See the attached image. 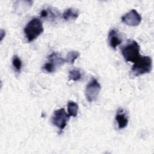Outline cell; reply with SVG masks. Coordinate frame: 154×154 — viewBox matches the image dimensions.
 <instances>
[{
	"label": "cell",
	"mask_w": 154,
	"mask_h": 154,
	"mask_svg": "<svg viewBox=\"0 0 154 154\" xmlns=\"http://www.w3.org/2000/svg\"><path fill=\"white\" fill-rule=\"evenodd\" d=\"M43 31L42 22L37 17L33 18L29 21L23 29L28 42H31L36 39Z\"/></svg>",
	"instance_id": "cell-1"
},
{
	"label": "cell",
	"mask_w": 154,
	"mask_h": 154,
	"mask_svg": "<svg viewBox=\"0 0 154 154\" xmlns=\"http://www.w3.org/2000/svg\"><path fill=\"white\" fill-rule=\"evenodd\" d=\"M152 69V60L149 56H140L134 63L131 72L135 76L150 73Z\"/></svg>",
	"instance_id": "cell-2"
},
{
	"label": "cell",
	"mask_w": 154,
	"mask_h": 154,
	"mask_svg": "<svg viewBox=\"0 0 154 154\" xmlns=\"http://www.w3.org/2000/svg\"><path fill=\"white\" fill-rule=\"evenodd\" d=\"M140 50L138 43L134 40H129L122 48V54L126 61L134 63L141 56Z\"/></svg>",
	"instance_id": "cell-3"
},
{
	"label": "cell",
	"mask_w": 154,
	"mask_h": 154,
	"mask_svg": "<svg viewBox=\"0 0 154 154\" xmlns=\"http://www.w3.org/2000/svg\"><path fill=\"white\" fill-rule=\"evenodd\" d=\"M65 63V59L63 58L58 53L54 52L48 56V61L43 65V69L46 72L53 73Z\"/></svg>",
	"instance_id": "cell-4"
},
{
	"label": "cell",
	"mask_w": 154,
	"mask_h": 154,
	"mask_svg": "<svg viewBox=\"0 0 154 154\" xmlns=\"http://www.w3.org/2000/svg\"><path fill=\"white\" fill-rule=\"evenodd\" d=\"M69 117V115L64 108H60L54 111L51 117V123L62 131L66 128Z\"/></svg>",
	"instance_id": "cell-5"
},
{
	"label": "cell",
	"mask_w": 154,
	"mask_h": 154,
	"mask_svg": "<svg viewBox=\"0 0 154 154\" xmlns=\"http://www.w3.org/2000/svg\"><path fill=\"white\" fill-rule=\"evenodd\" d=\"M101 90V85L97 79L93 78L86 85L85 89V96L89 102L95 100Z\"/></svg>",
	"instance_id": "cell-6"
},
{
	"label": "cell",
	"mask_w": 154,
	"mask_h": 154,
	"mask_svg": "<svg viewBox=\"0 0 154 154\" xmlns=\"http://www.w3.org/2000/svg\"><path fill=\"white\" fill-rule=\"evenodd\" d=\"M142 18L141 15L134 9H132L128 13L122 17V21L126 25L136 26L140 24Z\"/></svg>",
	"instance_id": "cell-7"
},
{
	"label": "cell",
	"mask_w": 154,
	"mask_h": 154,
	"mask_svg": "<svg viewBox=\"0 0 154 154\" xmlns=\"http://www.w3.org/2000/svg\"><path fill=\"white\" fill-rule=\"evenodd\" d=\"M108 40L109 45L114 49H116L122 42V37L119 31L116 29H112L109 32Z\"/></svg>",
	"instance_id": "cell-8"
},
{
	"label": "cell",
	"mask_w": 154,
	"mask_h": 154,
	"mask_svg": "<svg viewBox=\"0 0 154 154\" xmlns=\"http://www.w3.org/2000/svg\"><path fill=\"white\" fill-rule=\"evenodd\" d=\"M116 120L117 123L118 128L119 129H124L128 125V117L125 110L122 108H119L117 110L116 115Z\"/></svg>",
	"instance_id": "cell-9"
},
{
	"label": "cell",
	"mask_w": 154,
	"mask_h": 154,
	"mask_svg": "<svg viewBox=\"0 0 154 154\" xmlns=\"http://www.w3.org/2000/svg\"><path fill=\"white\" fill-rule=\"evenodd\" d=\"M60 13L55 10L52 8H48L43 9L40 12V17L43 19H49L51 20H55L58 18Z\"/></svg>",
	"instance_id": "cell-10"
},
{
	"label": "cell",
	"mask_w": 154,
	"mask_h": 154,
	"mask_svg": "<svg viewBox=\"0 0 154 154\" xmlns=\"http://www.w3.org/2000/svg\"><path fill=\"white\" fill-rule=\"evenodd\" d=\"M79 11L74 9L73 8H69L66 9L63 14V18L65 20H75L79 16Z\"/></svg>",
	"instance_id": "cell-11"
},
{
	"label": "cell",
	"mask_w": 154,
	"mask_h": 154,
	"mask_svg": "<svg viewBox=\"0 0 154 154\" xmlns=\"http://www.w3.org/2000/svg\"><path fill=\"white\" fill-rule=\"evenodd\" d=\"M78 111V104L73 101H70L67 103V111L69 116L73 117H76Z\"/></svg>",
	"instance_id": "cell-12"
},
{
	"label": "cell",
	"mask_w": 154,
	"mask_h": 154,
	"mask_svg": "<svg viewBox=\"0 0 154 154\" xmlns=\"http://www.w3.org/2000/svg\"><path fill=\"white\" fill-rule=\"evenodd\" d=\"M79 57V52L76 51H72L67 53L65 61L69 64H72L74 63L75 61Z\"/></svg>",
	"instance_id": "cell-13"
},
{
	"label": "cell",
	"mask_w": 154,
	"mask_h": 154,
	"mask_svg": "<svg viewBox=\"0 0 154 154\" xmlns=\"http://www.w3.org/2000/svg\"><path fill=\"white\" fill-rule=\"evenodd\" d=\"M69 79L73 81H78L81 78V73L78 69H73L69 72Z\"/></svg>",
	"instance_id": "cell-14"
},
{
	"label": "cell",
	"mask_w": 154,
	"mask_h": 154,
	"mask_svg": "<svg viewBox=\"0 0 154 154\" xmlns=\"http://www.w3.org/2000/svg\"><path fill=\"white\" fill-rule=\"evenodd\" d=\"M12 64L15 69V70L17 72H20L21 69H22V63L20 58L17 55H14L13 57L12 58Z\"/></svg>",
	"instance_id": "cell-15"
},
{
	"label": "cell",
	"mask_w": 154,
	"mask_h": 154,
	"mask_svg": "<svg viewBox=\"0 0 154 154\" xmlns=\"http://www.w3.org/2000/svg\"><path fill=\"white\" fill-rule=\"evenodd\" d=\"M5 30L4 29H1V31H0V38H1V42L2 41L4 37H5Z\"/></svg>",
	"instance_id": "cell-16"
}]
</instances>
